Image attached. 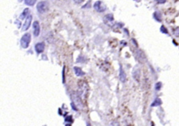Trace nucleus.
Listing matches in <instances>:
<instances>
[{"instance_id":"18","label":"nucleus","mask_w":179,"mask_h":126,"mask_svg":"<svg viewBox=\"0 0 179 126\" xmlns=\"http://www.w3.org/2000/svg\"><path fill=\"white\" fill-rule=\"evenodd\" d=\"M174 34L176 36H179V28H177L174 30Z\"/></svg>"},{"instance_id":"20","label":"nucleus","mask_w":179,"mask_h":126,"mask_svg":"<svg viewBox=\"0 0 179 126\" xmlns=\"http://www.w3.org/2000/svg\"><path fill=\"white\" fill-rule=\"evenodd\" d=\"M157 1L159 4H163V3H165L166 2V0H157Z\"/></svg>"},{"instance_id":"9","label":"nucleus","mask_w":179,"mask_h":126,"mask_svg":"<svg viewBox=\"0 0 179 126\" xmlns=\"http://www.w3.org/2000/svg\"><path fill=\"white\" fill-rule=\"evenodd\" d=\"M120 79L122 82H125L126 74L125 71L122 68V67H120Z\"/></svg>"},{"instance_id":"1","label":"nucleus","mask_w":179,"mask_h":126,"mask_svg":"<svg viewBox=\"0 0 179 126\" xmlns=\"http://www.w3.org/2000/svg\"><path fill=\"white\" fill-rule=\"evenodd\" d=\"M31 42V35L30 33H26L20 39V45L23 48H27Z\"/></svg>"},{"instance_id":"12","label":"nucleus","mask_w":179,"mask_h":126,"mask_svg":"<svg viewBox=\"0 0 179 126\" xmlns=\"http://www.w3.org/2000/svg\"><path fill=\"white\" fill-rule=\"evenodd\" d=\"M29 11H30L29 8H25V9L23 11L22 13L20 15V19H24L25 17H27V16H28V12H29Z\"/></svg>"},{"instance_id":"2","label":"nucleus","mask_w":179,"mask_h":126,"mask_svg":"<svg viewBox=\"0 0 179 126\" xmlns=\"http://www.w3.org/2000/svg\"><path fill=\"white\" fill-rule=\"evenodd\" d=\"M49 8V5L48 3L46 1H42L38 3L36 6V9L38 11V12L40 13H44L48 11Z\"/></svg>"},{"instance_id":"10","label":"nucleus","mask_w":179,"mask_h":126,"mask_svg":"<svg viewBox=\"0 0 179 126\" xmlns=\"http://www.w3.org/2000/svg\"><path fill=\"white\" fill-rule=\"evenodd\" d=\"M74 72H75V74H76V76H83L85 75V73L83 72V70L81 69L80 68V67H74Z\"/></svg>"},{"instance_id":"13","label":"nucleus","mask_w":179,"mask_h":126,"mask_svg":"<svg viewBox=\"0 0 179 126\" xmlns=\"http://www.w3.org/2000/svg\"><path fill=\"white\" fill-rule=\"evenodd\" d=\"M36 0H25V3L26 5L30 6H34L35 3H36Z\"/></svg>"},{"instance_id":"17","label":"nucleus","mask_w":179,"mask_h":126,"mask_svg":"<svg viewBox=\"0 0 179 126\" xmlns=\"http://www.w3.org/2000/svg\"><path fill=\"white\" fill-rule=\"evenodd\" d=\"M111 126H120V124H119V123H118V122H116V121H114V122H113L111 123Z\"/></svg>"},{"instance_id":"6","label":"nucleus","mask_w":179,"mask_h":126,"mask_svg":"<svg viewBox=\"0 0 179 126\" xmlns=\"http://www.w3.org/2000/svg\"><path fill=\"white\" fill-rule=\"evenodd\" d=\"M44 48H45V44L43 42H40L35 45V50L38 54L44 52Z\"/></svg>"},{"instance_id":"11","label":"nucleus","mask_w":179,"mask_h":126,"mask_svg":"<svg viewBox=\"0 0 179 126\" xmlns=\"http://www.w3.org/2000/svg\"><path fill=\"white\" fill-rule=\"evenodd\" d=\"M162 104V101L160 99H159V98H157L156 100L154 101L153 103H152L151 106H159V105H161Z\"/></svg>"},{"instance_id":"21","label":"nucleus","mask_w":179,"mask_h":126,"mask_svg":"<svg viewBox=\"0 0 179 126\" xmlns=\"http://www.w3.org/2000/svg\"><path fill=\"white\" fill-rule=\"evenodd\" d=\"M66 126H71V125H70V124H67V125H66Z\"/></svg>"},{"instance_id":"3","label":"nucleus","mask_w":179,"mask_h":126,"mask_svg":"<svg viewBox=\"0 0 179 126\" xmlns=\"http://www.w3.org/2000/svg\"><path fill=\"white\" fill-rule=\"evenodd\" d=\"M94 8L98 12H103L106 9V7L103 5V4L101 1L96 2L94 4Z\"/></svg>"},{"instance_id":"14","label":"nucleus","mask_w":179,"mask_h":126,"mask_svg":"<svg viewBox=\"0 0 179 126\" xmlns=\"http://www.w3.org/2000/svg\"><path fill=\"white\" fill-rule=\"evenodd\" d=\"M154 18L157 20V21H161V14L159 12H155L154 13Z\"/></svg>"},{"instance_id":"19","label":"nucleus","mask_w":179,"mask_h":126,"mask_svg":"<svg viewBox=\"0 0 179 126\" xmlns=\"http://www.w3.org/2000/svg\"><path fill=\"white\" fill-rule=\"evenodd\" d=\"M74 1L76 2V4H81V3L83 2V0H74Z\"/></svg>"},{"instance_id":"7","label":"nucleus","mask_w":179,"mask_h":126,"mask_svg":"<svg viewBox=\"0 0 179 126\" xmlns=\"http://www.w3.org/2000/svg\"><path fill=\"white\" fill-rule=\"evenodd\" d=\"M33 33L35 36H38L40 34V25L38 21H34L33 23Z\"/></svg>"},{"instance_id":"5","label":"nucleus","mask_w":179,"mask_h":126,"mask_svg":"<svg viewBox=\"0 0 179 126\" xmlns=\"http://www.w3.org/2000/svg\"><path fill=\"white\" fill-rule=\"evenodd\" d=\"M32 16L31 15L30 16H28L27 18H26L25 22L22 25V31H27V30L30 28V25H31V22H32Z\"/></svg>"},{"instance_id":"4","label":"nucleus","mask_w":179,"mask_h":126,"mask_svg":"<svg viewBox=\"0 0 179 126\" xmlns=\"http://www.w3.org/2000/svg\"><path fill=\"white\" fill-rule=\"evenodd\" d=\"M80 87V96L82 98L86 97V95L88 92V85L86 83H84L83 85H81Z\"/></svg>"},{"instance_id":"8","label":"nucleus","mask_w":179,"mask_h":126,"mask_svg":"<svg viewBox=\"0 0 179 126\" xmlns=\"http://www.w3.org/2000/svg\"><path fill=\"white\" fill-rule=\"evenodd\" d=\"M74 103L76 105L77 107L79 108H83V102H81V99L79 96H74Z\"/></svg>"},{"instance_id":"16","label":"nucleus","mask_w":179,"mask_h":126,"mask_svg":"<svg viewBox=\"0 0 179 126\" xmlns=\"http://www.w3.org/2000/svg\"><path fill=\"white\" fill-rule=\"evenodd\" d=\"M161 85L162 83H156V85H155V89L157 90H159L160 88H161Z\"/></svg>"},{"instance_id":"15","label":"nucleus","mask_w":179,"mask_h":126,"mask_svg":"<svg viewBox=\"0 0 179 126\" xmlns=\"http://www.w3.org/2000/svg\"><path fill=\"white\" fill-rule=\"evenodd\" d=\"M160 30H161V32L164 34H167L168 33V31H167V28L164 27V26H162L161 28H160Z\"/></svg>"}]
</instances>
